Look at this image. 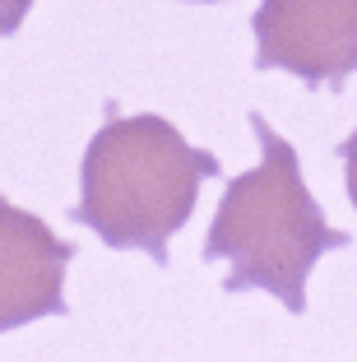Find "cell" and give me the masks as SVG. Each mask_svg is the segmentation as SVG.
<instances>
[{
	"instance_id": "obj_1",
	"label": "cell",
	"mask_w": 357,
	"mask_h": 362,
	"mask_svg": "<svg viewBox=\"0 0 357 362\" xmlns=\"http://www.w3.org/2000/svg\"><path fill=\"white\" fill-rule=\"evenodd\" d=\"M218 172L223 163L186 144L168 117H121L107 107L103 130L84 149V195L70 218L116 251H148L153 265H168V242L190 223L200 186Z\"/></svg>"
},
{
	"instance_id": "obj_2",
	"label": "cell",
	"mask_w": 357,
	"mask_h": 362,
	"mask_svg": "<svg viewBox=\"0 0 357 362\" xmlns=\"http://www.w3.org/2000/svg\"><path fill=\"white\" fill-rule=\"evenodd\" d=\"M260 139V168L242 172L223 186L218 214L204 237V260H228V293L264 288L288 311H306V279L325 251H344L348 233L325 223V209L306 191L297 149L274 135L269 121L251 112Z\"/></svg>"
},
{
	"instance_id": "obj_3",
	"label": "cell",
	"mask_w": 357,
	"mask_h": 362,
	"mask_svg": "<svg viewBox=\"0 0 357 362\" xmlns=\"http://www.w3.org/2000/svg\"><path fill=\"white\" fill-rule=\"evenodd\" d=\"M255 70H283L306 88H344L357 75V0H260Z\"/></svg>"
},
{
	"instance_id": "obj_4",
	"label": "cell",
	"mask_w": 357,
	"mask_h": 362,
	"mask_svg": "<svg viewBox=\"0 0 357 362\" xmlns=\"http://www.w3.org/2000/svg\"><path fill=\"white\" fill-rule=\"evenodd\" d=\"M70 260L74 242L56 237L37 214L0 195V334L70 311L65 302Z\"/></svg>"
},
{
	"instance_id": "obj_5",
	"label": "cell",
	"mask_w": 357,
	"mask_h": 362,
	"mask_svg": "<svg viewBox=\"0 0 357 362\" xmlns=\"http://www.w3.org/2000/svg\"><path fill=\"white\" fill-rule=\"evenodd\" d=\"M339 158H344V186H348V200L357 209V130L339 144Z\"/></svg>"
},
{
	"instance_id": "obj_6",
	"label": "cell",
	"mask_w": 357,
	"mask_h": 362,
	"mask_svg": "<svg viewBox=\"0 0 357 362\" xmlns=\"http://www.w3.org/2000/svg\"><path fill=\"white\" fill-rule=\"evenodd\" d=\"M33 0H0V37H10V33H19V23L28 19Z\"/></svg>"
},
{
	"instance_id": "obj_7",
	"label": "cell",
	"mask_w": 357,
	"mask_h": 362,
	"mask_svg": "<svg viewBox=\"0 0 357 362\" xmlns=\"http://www.w3.org/2000/svg\"><path fill=\"white\" fill-rule=\"evenodd\" d=\"M190 5H218V0H190Z\"/></svg>"
}]
</instances>
